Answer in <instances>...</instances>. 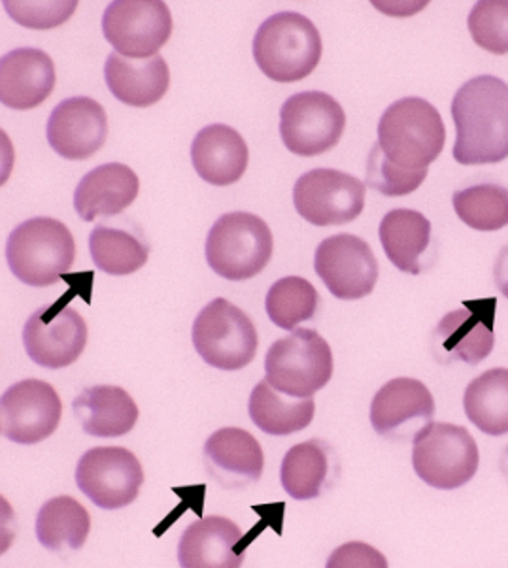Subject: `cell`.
Returning a JSON list of instances; mask_svg holds the SVG:
<instances>
[{
	"mask_svg": "<svg viewBox=\"0 0 508 568\" xmlns=\"http://www.w3.org/2000/svg\"><path fill=\"white\" fill-rule=\"evenodd\" d=\"M380 242L399 271L416 276L424 271L421 257L431 246V222L416 210H392L382 220Z\"/></svg>",
	"mask_w": 508,
	"mask_h": 568,
	"instance_id": "cell-26",
	"label": "cell"
},
{
	"mask_svg": "<svg viewBox=\"0 0 508 568\" xmlns=\"http://www.w3.org/2000/svg\"><path fill=\"white\" fill-rule=\"evenodd\" d=\"M104 80L118 101L134 108L158 104L171 85V70L165 59H129L110 53L104 64Z\"/></svg>",
	"mask_w": 508,
	"mask_h": 568,
	"instance_id": "cell-23",
	"label": "cell"
},
{
	"mask_svg": "<svg viewBox=\"0 0 508 568\" xmlns=\"http://www.w3.org/2000/svg\"><path fill=\"white\" fill-rule=\"evenodd\" d=\"M91 519L88 510L72 497L48 500L37 516V538L50 551L82 548L90 537Z\"/></svg>",
	"mask_w": 508,
	"mask_h": 568,
	"instance_id": "cell-29",
	"label": "cell"
},
{
	"mask_svg": "<svg viewBox=\"0 0 508 568\" xmlns=\"http://www.w3.org/2000/svg\"><path fill=\"white\" fill-rule=\"evenodd\" d=\"M74 416L91 436L115 438L128 435L139 422V406L125 389L95 386L74 398Z\"/></svg>",
	"mask_w": 508,
	"mask_h": 568,
	"instance_id": "cell-25",
	"label": "cell"
},
{
	"mask_svg": "<svg viewBox=\"0 0 508 568\" xmlns=\"http://www.w3.org/2000/svg\"><path fill=\"white\" fill-rule=\"evenodd\" d=\"M459 220L477 231H499L508 225V190L496 183H478L454 193Z\"/></svg>",
	"mask_w": 508,
	"mask_h": 568,
	"instance_id": "cell-32",
	"label": "cell"
},
{
	"mask_svg": "<svg viewBox=\"0 0 508 568\" xmlns=\"http://www.w3.org/2000/svg\"><path fill=\"white\" fill-rule=\"evenodd\" d=\"M254 59L274 82H299L318 67L322 37L303 13H274L255 32Z\"/></svg>",
	"mask_w": 508,
	"mask_h": 568,
	"instance_id": "cell-3",
	"label": "cell"
},
{
	"mask_svg": "<svg viewBox=\"0 0 508 568\" xmlns=\"http://www.w3.org/2000/svg\"><path fill=\"white\" fill-rule=\"evenodd\" d=\"M297 214L316 227L354 222L365 209V185L335 169L306 172L293 187Z\"/></svg>",
	"mask_w": 508,
	"mask_h": 568,
	"instance_id": "cell-11",
	"label": "cell"
},
{
	"mask_svg": "<svg viewBox=\"0 0 508 568\" xmlns=\"http://www.w3.org/2000/svg\"><path fill=\"white\" fill-rule=\"evenodd\" d=\"M102 32L123 58H155L171 39V10L161 0H115L104 10Z\"/></svg>",
	"mask_w": 508,
	"mask_h": 568,
	"instance_id": "cell-10",
	"label": "cell"
},
{
	"mask_svg": "<svg viewBox=\"0 0 508 568\" xmlns=\"http://www.w3.org/2000/svg\"><path fill=\"white\" fill-rule=\"evenodd\" d=\"M191 336L197 354L220 371L248 366L260 346L252 320L225 298H216L199 312Z\"/></svg>",
	"mask_w": 508,
	"mask_h": 568,
	"instance_id": "cell-8",
	"label": "cell"
},
{
	"mask_svg": "<svg viewBox=\"0 0 508 568\" xmlns=\"http://www.w3.org/2000/svg\"><path fill=\"white\" fill-rule=\"evenodd\" d=\"M496 298L469 301L446 314L433 333L437 357L445 363H482L496 346Z\"/></svg>",
	"mask_w": 508,
	"mask_h": 568,
	"instance_id": "cell-16",
	"label": "cell"
},
{
	"mask_svg": "<svg viewBox=\"0 0 508 568\" xmlns=\"http://www.w3.org/2000/svg\"><path fill=\"white\" fill-rule=\"evenodd\" d=\"M346 114L333 97L305 91L289 97L280 110V134L289 152L314 158L329 152L343 139Z\"/></svg>",
	"mask_w": 508,
	"mask_h": 568,
	"instance_id": "cell-9",
	"label": "cell"
},
{
	"mask_svg": "<svg viewBox=\"0 0 508 568\" xmlns=\"http://www.w3.org/2000/svg\"><path fill=\"white\" fill-rule=\"evenodd\" d=\"M8 16L20 26L51 29L69 20L78 2H2Z\"/></svg>",
	"mask_w": 508,
	"mask_h": 568,
	"instance_id": "cell-36",
	"label": "cell"
},
{
	"mask_svg": "<svg viewBox=\"0 0 508 568\" xmlns=\"http://www.w3.org/2000/svg\"><path fill=\"white\" fill-rule=\"evenodd\" d=\"M496 282L502 295L508 298V246L502 247L496 263Z\"/></svg>",
	"mask_w": 508,
	"mask_h": 568,
	"instance_id": "cell-38",
	"label": "cell"
},
{
	"mask_svg": "<svg viewBox=\"0 0 508 568\" xmlns=\"http://www.w3.org/2000/svg\"><path fill=\"white\" fill-rule=\"evenodd\" d=\"M273 233L260 215L231 212L206 236V263L217 276L242 282L257 276L273 257Z\"/></svg>",
	"mask_w": 508,
	"mask_h": 568,
	"instance_id": "cell-5",
	"label": "cell"
},
{
	"mask_svg": "<svg viewBox=\"0 0 508 568\" xmlns=\"http://www.w3.org/2000/svg\"><path fill=\"white\" fill-rule=\"evenodd\" d=\"M250 417L263 433L287 436L306 429L314 419L316 405L311 398H297L276 392L267 379L260 382L250 395Z\"/></svg>",
	"mask_w": 508,
	"mask_h": 568,
	"instance_id": "cell-27",
	"label": "cell"
},
{
	"mask_svg": "<svg viewBox=\"0 0 508 568\" xmlns=\"http://www.w3.org/2000/svg\"><path fill=\"white\" fill-rule=\"evenodd\" d=\"M248 145L233 126L209 125L191 144V163L199 176L212 185H231L248 169Z\"/></svg>",
	"mask_w": 508,
	"mask_h": 568,
	"instance_id": "cell-22",
	"label": "cell"
},
{
	"mask_svg": "<svg viewBox=\"0 0 508 568\" xmlns=\"http://www.w3.org/2000/svg\"><path fill=\"white\" fill-rule=\"evenodd\" d=\"M465 414L489 436L508 433V368H491L470 382L464 397Z\"/></svg>",
	"mask_w": 508,
	"mask_h": 568,
	"instance_id": "cell-28",
	"label": "cell"
},
{
	"mask_svg": "<svg viewBox=\"0 0 508 568\" xmlns=\"http://www.w3.org/2000/svg\"><path fill=\"white\" fill-rule=\"evenodd\" d=\"M318 303V291L308 280L287 276L268 290L265 308L274 325L284 331H295L297 325L314 317Z\"/></svg>",
	"mask_w": 508,
	"mask_h": 568,
	"instance_id": "cell-33",
	"label": "cell"
},
{
	"mask_svg": "<svg viewBox=\"0 0 508 568\" xmlns=\"http://www.w3.org/2000/svg\"><path fill=\"white\" fill-rule=\"evenodd\" d=\"M435 398L421 382L395 378L382 386L370 405L373 429L384 438H414L419 425L431 424Z\"/></svg>",
	"mask_w": 508,
	"mask_h": 568,
	"instance_id": "cell-18",
	"label": "cell"
},
{
	"mask_svg": "<svg viewBox=\"0 0 508 568\" xmlns=\"http://www.w3.org/2000/svg\"><path fill=\"white\" fill-rule=\"evenodd\" d=\"M314 268L333 297L357 301L375 290L378 261L367 242L354 234H335L316 250Z\"/></svg>",
	"mask_w": 508,
	"mask_h": 568,
	"instance_id": "cell-14",
	"label": "cell"
},
{
	"mask_svg": "<svg viewBox=\"0 0 508 568\" xmlns=\"http://www.w3.org/2000/svg\"><path fill=\"white\" fill-rule=\"evenodd\" d=\"M456 123L454 159L461 164H496L508 158V83L477 77L451 101Z\"/></svg>",
	"mask_w": 508,
	"mask_h": 568,
	"instance_id": "cell-1",
	"label": "cell"
},
{
	"mask_svg": "<svg viewBox=\"0 0 508 568\" xmlns=\"http://www.w3.org/2000/svg\"><path fill=\"white\" fill-rule=\"evenodd\" d=\"M45 134L61 158L83 161L93 158L106 142L109 118L90 97H72L53 108Z\"/></svg>",
	"mask_w": 508,
	"mask_h": 568,
	"instance_id": "cell-17",
	"label": "cell"
},
{
	"mask_svg": "<svg viewBox=\"0 0 508 568\" xmlns=\"http://www.w3.org/2000/svg\"><path fill=\"white\" fill-rule=\"evenodd\" d=\"M265 374L276 392L311 398L333 376L329 344L312 328H297L271 346L265 357Z\"/></svg>",
	"mask_w": 508,
	"mask_h": 568,
	"instance_id": "cell-6",
	"label": "cell"
},
{
	"mask_svg": "<svg viewBox=\"0 0 508 568\" xmlns=\"http://www.w3.org/2000/svg\"><path fill=\"white\" fill-rule=\"evenodd\" d=\"M426 178L427 169H419V171L400 169L384 155L378 142L373 145L369 161H367V185L370 190L388 196L410 195L418 190Z\"/></svg>",
	"mask_w": 508,
	"mask_h": 568,
	"instance_id": "cell-35",
	"label": "cell"
},
{
	"mask_svg": "<svg viewBox=\"0 0 508 568\" xmlns=\"http://www.w3.org/2000/svg\"><path fill=\"white\" fill-rule=\"evenodd\" d=\"M55 88V64L37 48H18L0 59V101L12 110L40 106Z\"/></svg>",
	"mask_w": 508,
	"mask_h": 568,
	"instance_id": "cell-20",
	"label": "cell"
},
{
	"mask_svg": "<svg viewBox=\"0 0 508 568\" xmlns=\"http://www.w3.org/2000/svg\"><path fill=\"white\" fill-rule=\"evenodd\" d=\"M23 344L31 361L44 368H64L77 363L88 344V325L67 301L44 304L23 328Z\"/></svg>",
	"mask_w": 508,
	"mask_h": 568,
	"instance_id": "cell-13",
	"label": "cell"
},
{
	"mask_svg": "<svg viewBox=\"0 0 508 568\" xmlns=\"http://www.w3.org/2000/svg\"><path fill=\"white\" fill-rule=\"evenodd\" d=\"M77 484L93 505L104 510H118L139 497L144 473L133 452L118 446H101L80 457Z\"/></svg>",
	"mask_w": 508,
	"mask_h": 568,
	"instance_id": "cell-12",
	"label": "cell"
},
{
	"mask_svg": "<svg viewBox=\"0 0 508 568\" xmlns=\"http://www.w3.org/2000/svg\"><path fill=\"white\" fill-rule=\"evenodd\" d=\"M63 405L42 379H23L8 387L0 400V429L16 444H39L58 430Z\"/></svg>",
	"mask_w": 508,
	"mask_h": 568,
	"instance_id": "cell-15",
	"label": "cell"
},
{
	"mask_svg": "<svg viewBox=\"0 0 508 568\" xmlns=\"http://www.w3.org/2000/svg\"><path fill=\"white\" fill-rule=\"evenodd\" d=\"M329 476V446L322 440L297 444L287 452L280 480L284 491L295 500L319 497Z\"/></svg>",
	"mask_w": 508,
	"mask_h": 568,
	"instance_id": "cell-30",
	"label": "cell"
},
{
	"mask_svg": "<svg viewBox=\"0 0 508 568\" xmlns=\"http://www.w3.org/2000/svg\"><path fill=\"white\" fill-rule=\"evenodd\" d=\"M480 454L469 430L459 425L427 424L413 438V467L437 489H458L475 478Z\"/></svg>",
	"mask_w": 508,
	"mask_h": 568,
	"instance_id": "cell-7",
	"label": "cell"
},
{
	"mask_svg": "<svg viewBox=\"0 0 508 568\" xmlns=\"http://www.w3.org/2000/svg\"><path fill=\"white\" fill-rule=\"evenodd\" d=\"M446 129L439 110L418 97L394 102L378 123L384 155L407 171L427 169L445 150Z\"/></svg>",
	"mask_w": 508,
	"mask_h": 568,
	"instance_id": "cell-2",
	"label": "cell"
},
{
	"mask_svg": "<svg viewBox=\"0 0 508 568\" xmlns=\"http://www.w3.org/2000/svg\"><path fill=\"white\" fill-rule=\"evenodd\" d=\"M241 527L227 518L210 516L199 519L184 530L179 544V561L184 568L241 567Z\"/></svg>",
	"mask_w": 508,
	"mask_h": 568,
	"instance_id": "cell-21",
	"label": "cell"
},
{
	"mask_svg": "<svg viewBox=\"0 0 508 568\" xmlns=\"http://www.w3.org/2000/svg\"><path fill=\"white\" fill-rule=\"evenodd\" d=\"M470 37L482 50L508 53V0H482L469 13Z\"/></svg>",
	"mask_w": 508,
	"mask_h": 568,
	"instance_id": "cell-34",
	"label": "cell"
},
{
	"mask_svg": "<svg viewBox=\"0 0 508 568\" xmlns=\"http://www.w3.org/2000/svg\"><path fill=\"white\" fill-rule=\"evenodd\" d=\"M91 257L96 268L112 276H128L146 265L148 247L123 229L99 225L90 236Z\"/></svg>",
	"mask_w": 508,
	"mask_h": 568,
	"instance_id": "cell-31",
	"label": "cell"
},
{
	"mask_svg": "<svg viewBox=\"0 0 508 568\" xmlns=\"http://www.w3.org/2000/svg\"><path fill=\"white\" fill-rule=\"evenodd\" d=\"M77 244L64 223L32 217L8 236L7 260L13 276L31 287H48L74 265Z\"/></svg>",
	"mask_w": 508,
	"mask_h": 568,
	"instance_id": "cell-4",
	"label": "cell"
},
{
	"mask_svg": "<svg viewBox=\"0 0 508 568\" xmlns=\"http://www.w3.org/2000/svg\"><path fill=\"white\" fill-rule=\"evenodd\" d=\"M139 190V176L128 164H101L78 183L74 209L83 222H93L99 215H118L134 203Z\"/></svg>",
	"mask_w": 508,
	"mask_h": 568,
	"instance_id": "cell-24",
	"label": "cell"
},
{
	"mask_svg": "<svg viewBox=\"0 0 508 568\" xmlns=\"http://www.w3.org/2000/svg\"><path fill=\"white\" fill-rule=\"evenodd\" d=\"M388 562L380 551L370 548L367 544L349 542L331 556L327 567H386Z\"/></svg>",
	"mask_w": 508,
	"mask_h": 568,
	"instance_id": "cell-37",
	"label": "cell"
},
{
	"mask_svg": "<svg viewBox=\"0 0 508 568\" xmlns=\"http://www.w3.org/2000/svg\"><path fill=\"white\" fill-rule=\"evenodd\" d=\"M204 462L210 478L225 489H241L260 481L265 457L248 430L225 427L204 444Z\"/></svg>",
	"mask_w": 508,
	"mask_h": 568,
	"instance_id": "cell-19",
	"label": "cell"
}]
</instances>
